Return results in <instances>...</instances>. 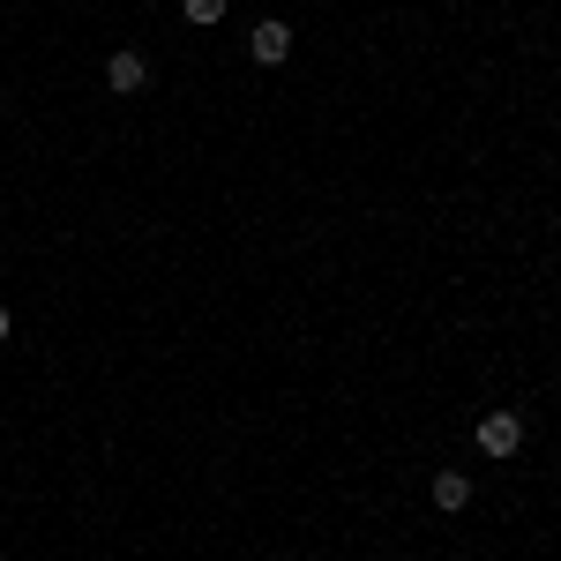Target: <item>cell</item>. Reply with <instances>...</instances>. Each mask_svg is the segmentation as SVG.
Returning <instances> with one entry per match:
<instances>
[{"label": "cell", "instance_id": "6da1fadb", "mask_svg": "<svg viewBox=\"0 0 561 561\" xmlns=\"http://www.w3.org/2000/svg\"><path fill=\"white\" fill-rule=\"evenodd\" d=\"M517 449H524V420H517V412H479V457L510 465Z\"/></svg>", "mask_w": 561, "mask_h": 561}, {"label": "cell", "instance_id": "7a4b0ae2", "mask_svg": "<svg viewBox=\"0 0 561 561\" xmlns=\"http://www.w3.org/2000/svg\"><path fill=\"white\" fill-rule=\"evenodd\" d=\"M105 90H113V98H142V90H150V60H142L135 45H121V53L105 60Z\"/></svg>", "mask_w": 561, "mask_h": 561}, {"label": "cell", "instance_id": "3957f363", "mask_svg": "<svg viewBox=\"0 0 561 561\" xmlns=\"http://www.w3.org/2000/svg\"><path fill=\"white\" fill-rule=\"evenodd\" d=\"M248 53H255L262 68H285V60H293V23H277V15L255 23V31H248Z\"/></svg>", "mask_w": 561, "mask_h": 561}, {"label": "cell", "instance_id": "277c9868", "mask_svg": "<svg viewBox=\"0 0 561 561\" xmlns=\"http://www.w3.org/2000/svg\"><path fill=\"white\" fill-rule=\"evenodd\" d=\"M434 510H442V517L472 510V479H465V472H434Z\"/></svg>", "mask_w": 561, "mask_h": 561}, {"label": "cell", "instance_id": "5b68a950", "mask_svg": "<svg viewBox=\"0 0 561 561\" xmlns=\"http://www.w3.org/2000/svg\"><path fill=\"white\" fill-rule=\"evenodd\" d=\"M180 8H187V23H195V31H210L217 15H225V0H180Z\"/></svg>", "mask_w": 561, "mask_h": 561}, {"label": "cell", "instance_id": "8992f818", "mask_svg": "<svg viewBox=\"0 0 561 561\" xmlns=\"http://www.w3.org/2000/svg\"><path fill=\"white\" fill-rule=\"evenodd\" d=\"M8 337H15V314H8V307H0V345H8Z\"/></svg>", "mask_w": 561, "mask_h": 561}]
</instances>
